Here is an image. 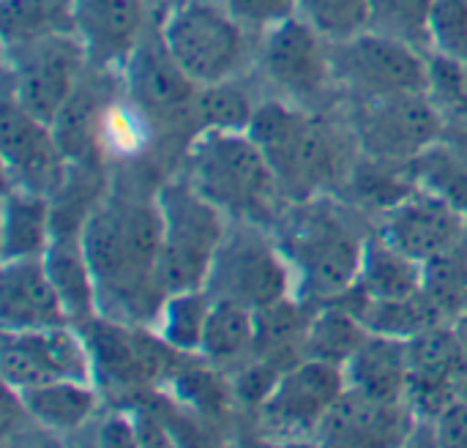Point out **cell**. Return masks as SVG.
Here are the masks:
<instances>
[{"mask_svg":"<svg viewBox=\"0 0 467 448\" xmlns=\"http://www.w3.org/2000/svg\"><path fill=\"white\" fill-rule=\"evenodd\" d=\"M79 235L99 296L109 290L126 304V312H140L150 287L164 293L159 282L164 235L159 203H120L107 197L104 203H96Z\"/></svg>","mask_w":467,"mask_h":448,"instance_id":"obj_1","label":"cell"},{"mask_svg":"<svg viewBox=\"0 0 467 448\" xmlns=\"http://www.w3.org/2000/svg\"><path fill=\"white\" fill-rule=\"evenodd\" d=\"M189 181L224 214L246 222L263 219L282 192L249 131H197L189 145Z\"/></svg>","mask_w":467,"mask_h":448,"instance_id":"obj_2","label":"cell"},{"mask_svg":"<svg viewBox=\"0 0 467 448\" xmlns=\"http://www.w3.org/2000/svg\"><path fill=\"white\" fill-rule=\"evenodd\" d=\"M364 241L337 208L304 200L282 241L296 274V296L323 307L348 293L361 271Z\"/></svg>","mask_w":467,"mask_h":448,"instance_id":"obj_3","label":"cell"},{"mask_svg":"<svg viewBox=\"0 0 467 448\" xmlns=\"http://www.w3.org/2000/svg\"><path fill=\"white\" fill-rule=\"evenodd\" d=\"M249 137L265 153L282 194L312 200L337 178L339 151L326 123L285 101H263L249 126Z\"/></svg>","mask_w":467,"mask_h":448,"instance_id":"obj_4","label":"cell"},{"mask_svg":"<svg viewBox=\"0 0 467 448\" xmlns=\"http://www.w3.org/2000/svg\"><path fill=\"white\" fill-rule=\"evenodd\" d=\"M156 203L164 224L159 257V282L164 293L205 287L227 233L224 211L200 194L189 178L164 183Z\"/></svg>","mask_w":467,"mask_h":448,"instance_id":"obj_5","label":"cell"},{"mask_svg":"<svg viewBox=\"0 0 467 448\" xmlns=\"http://www.w3.org/2000/svg\"><path fill=\"white\" fill-rule=\"evenodd\" d=\"M159 36L194 85L235 79L249 57V30L222 0H178L159 25Z\"/></svg>","mask_w":467,"mask_h":448,"instance_id":"obj_6","label":"cell"},{"mask_svg":"<svg viewBox=\"0 0 467 448\" xmlns=\"http://www.w3.org/2000/svg\"><path fill=\"white\" fill-rule=\"evenodd\" d=\"M205 290L211 298L263 309L279 298L296 296V274L282 244H271L254 224H244L241 230L224 233Z\"/></svg>","mask_w":467,"mask_h":448,"instance_id":"obj_7","label":"cell"},{"mask_svg":"<svg viewBox=\"0 0 467 448\" xmlns=\"http://www.w3.org/2000/svg\"><path fill=\"white\" fill-rule=\"evenodd\" d=\"M350 134L367 159L410 164L443 140L446 126L427 93H397L358 101L350 115Z\"/></svg>","mask_w":467,"mask_h":448,"instance_id":"obj_8","label":"cell"},{"mask_svg":"<svg viewBox=\"0 0 467 448\" xmlns=\"http://www.w3.org/2000/svg\"><path fill=\"white\" fill-rule=\"evenodd\" d=\"M334 82L356 101L424 93L430 55L380 33H361L345 44H331Z\"/></svg>","mask_w":467,"mask_h":448,"instance_id":"obj_9","label":"cell"},{"mask_svg":"<svg viewBox=\"0 0 467 448\" xmlns=\"http://www.w3.org/2000/svg\"><path fill=\"white\" fill-rule=\"evenodd\" d=\"M14 47H19V55L8 52L11 88L5 96L16 99L44 123H52L90 68L88 52L71 30L49 33Z\"/></svg>","mask_w":467,"mask_h":448,"instance_id":"obj_10","label":"cell"},{"mask_svg":"<svg viewBox=\"0 0 467 448\" xmlns=\"http://www.w3.org/2000/svg\"><path fill=\"white\" fill-rule=\"evenodd\" d=\"M0 372L5 389L16 394L55 380H96L88 339L71 323L36 331H3Z\"/></svg>","mask_w":467,"mask_h":448,"instance_id":"obj_11","label":"cell"},{"mask_svg":"<svg viewBox=\"0 0 467 448\" xmlns=\"http://www.w3.org/2000/svg\"><path fill=\"white\" fill-rule=\"evenodd\" d=\"M265 79L293 101H317L334 88L331 44L301 16H290L260 33L257 49Z\"/></svg>","mask_w":467,"mask_h":448,"instance_id":"obj_12","label":"cell"},{"mask_svg":"<svg viewBox=\"0 0 467 448\" xmlns=\"http://www.w3.org/2000/svg\"><path fill=\"white\" fill-rule=\"evenodd\" d=\"M345 389L348 380L342 367L301 359L279 375L271 397L260 408V419L282 438L315 435Z\"/></svg>","mask_w":467,"mask_h":448,"instance_id":"obj_13","label":"cell"},{"mask_svg":"<svg viewBox=\"0 0 467 448\" xmlns=\"http://www.w3.org/2000/svg\"><path fill=\"white\" fill-rule=\"evenodd\" d=\"M391 246L427 263L467 241V214L446 197L413 186L391 208L383 211L380 230Z\"/></svg>","mask_w":467,"mask_h":448,"instance_id":"obj_14","label":"cell"},{"mask_svg":"<svg viewBox=\"0 0 467 448\" xmlns=\"http://www.w3.org/2000/svg\"><path fill=\"white\" fill-rule=\"evenodd\" d=\"M3 167L8 186H22L38 194H57L68 178L71 161L63 156L52 126L30 115L16 99L5 96L3 101Z\"/></svg>","mask_w":467,"mask_h":448,"instance_id":"obj_15","label":"cell"},{"mask_svg":"<svg viewBox=\"0 0 467 448\" xmlns=\"http://www.w3.org/2000/svg\"><path fill=\"white\" fill-rule=\"evenodd\" d=\"M71 33L93 68H123L148 33V0H71Z\"/></svg>","mask_w":467,"mask_h":448,"instance_id":"obj_16","label":"cell"},{"mask_svg":"<svg viewBox=\"0 0 467 448\" xmlns=\"http://www.w3.org/2000/svg\"><path fill=\"white\" fill-rule=\"evenodd\" d=\"M123 79L126 96L145 115H192V104L200 85H194L175 63L159 30H148L137 49L129 55V60L123 63Z\"/></svg>","mask_w":467,"mask_h":448,"instance_id":"obj_17","label":"cell"},{"mask_svg":"<svg viewBox=\"0 0 467 448\" xmlns=\"http://www.w3.org/2000/svg\"><path fill=\"white\" fill-rule=\"evenodd\" d=\"M416 422L408 402H380L356 389H345L315 438L328 446H394L405 443Z\"/></svg>","mask_w":467,"mask_h":448,"instance_id":"obj_18","label":"cell"},{"mask_svg":"<svg viewBox=\"0 0 467 448\" xmlns=\"http://www.w3.org/2000/svg\"><path fill=\"white\" fill-rule=\"evenodd\" d=\"M71 323L44 257L3 260L0 326L3 331H36Z\"/></svg>","mask_w":467,"mask_h":448,"instance_id":"obj_19","label":"cell"},{"mask_svg":"<svg viewBox=\"0 0 467 448\" xmlns=\"http://www.w3.org/2000/svg\"><path fill=\"white\" fill-rule=\"evenodd\" d=\"M342 370L348 389H356L380 402H405L410 380L408 342L369 334Z\"/></svg>","mask_w":467,"mask_h":448,"instance_id":"obj_20","label":"cell"},{"mask_svg":"<svg viewBox=\"0 0 467 448\" xmlns=\"http://www.w3.org/2000/svg\"><path fill=\"white\" fill-rule=\"evenodd\" d=\"M52 238V197L8 186L3 197V260L44 257Z\"/></svg>","mask_w":467,"mask_h":448,"instance_id":"obj_21","label":"cell"},{"mask_svg":"<svg viewBox=\"0 0 467 448\" xmlns=\"http://www.w3.org/2000/svg\"><path fill=\"white\" fill-rule=\"evenodd\" d=\"M16 400L30 422H36L41 430L55 432V435H68V432L82 430L99 408L93 383H79V380L44 383V386L19 391Z\"/></svg>","mask_w":467,"mask_h":448,"instance_id":"obj_22","label":"cell"},{"mask_svg":"<svg viewBox=\"0 0 467 448\" xmlns=\"http://www.w3.org/2000/svg\"><path fill=\"white\" fill-rule=\"evenodd\" d=\"M424 263L391 246L380 233L367 235L356 287L369 301H397L421 290Z\"/></svg>","mask_w":467,"mask_h":448,"instance_id":"obj_23","label":"cell"},{"mask_svg":"<svg viewBox=\"0 0 467 448\" xmlns=\"http://www.w3.org/2000/svg\"><path fill=\"white\" fill-rule=\"evenodd\" d=\"M47 271L63 298L68 320H90L99 309V285L90 268V260L82 246V235H55L47 255Z\"/></svg>","mask_w":467,"mask_h":448,"instance_id":"obj_24","label":"cell"},{"mask_svg":"<svg viewBox=\"0 0 467 448\" xmlns=\"http://www.w3.org/2000/svg\"><path fill=\"white\" fill-rule=\"evenodd\" d=\"M197 356L211 367L241 364L249 356L254 359V309L213 298Z\"/></svg>","mask_w":467,"mask_h":448,"instance_id":"obj_25","label":"cell"},{"mask_svg":"<svg viewBox=\"0 0 467 448\" xmlns=\"http://www.w3.org/2000/svg\"><path fill=\"white\" fill-rule=\"evenodd\" d=\"M99 96L101 93L96 90V85L82 77L77 90L68 96V101L60 107V112L49 123L63 156L71 164L88 161V153L93 151V145H99V123L109 104V101H101Z\"/></svg>","mask_w":467,"mask_h":448,"instance_id":"obj_26","label":"cell"},{"mask_svg":"<svg viewBox=\"0 0 467 448\" xmlns=\"http://www.w3.org/2000/svg\"><path fill=\"white\" fill-rule=\"evenodd\" d=\"M369 331L358 315L339 304H323L315 312L306 337H304V359H317L334 367H345L353 353L367 342Z\"/></svg>","mask_w":467,"mask_h":448,"instance_id":"obj_27","label":"cell"},{"mask_svg":"<svg viewBox=\"0 0 467 448\" xmlns=\"http://www.w3.org/2000/svg\"><path fill=\"white\" fill-rule=\"evenodd\" d=\"M211 304L213 298L205 287L164 296L156 312V334L175 353H200Z\"/></svg>","mask_w":467,"mask_h":448,"instance_id":"obj_28","label":"cell"},{"mask_svg":"<svg viewBox=\"0 0 467 448\" xmlns=\"http://www.w3.org/2000/svg\"><path fill=\"white\" fill-rule=\"evenodd\" d=\"M257 104L252 101L249 90L238 85V79H224L213 85L197 88L192 118L197 131L219 129V131H249Z\"/></svg>","mask_w":467,"mask_h":448,"instance_id":"obj_29","label":"cell"},{"mask_svg":"<svg viewBox=\"0 0 467 448\" xmlns=\"http://www.w3.org/2000/svg\"><path fill=\"white\" fill-rule=\"evenodd\" d=\"M408 167L419 186L446 197L467 214V156L457 145L443 137Z\"/></svg>","mask_w":467,"mask_h":448,"instance_id":"obj_30","label":"cell"},{"mask_svg":"<svg viewBox=\"0 0 467 448\" xmlns=\"http://www.w3.org/2000/svg\"><path fill=\"white\" fill-rule=\"evenodd\" d=\"M5 44H25L71 30V0H3Z\"/></svg>","mask_w":467,"mask_h":448,"instance_id":"obj_31","label":"cell"},{"mask_svg":"<svg viewBox=\"0 0 467 448\" xmlns=\"http://www.w3.org/2000/svg\"><path fill=\"white\" fill-rule=\"evenodd\" d=\"M430 14L432 0H369V30L430 55Z\"/></svg>","mask_w":467,"mask_h":448,"instance_id":"obj_32","label":"cell"},{"mask_svg":"<svg viewBox=\"0 0 467 448\" xmlns=\"http://www.w3.org/2000/svg\"><path fill=\"white\" fill-rule=\"evenodd\" d=\"M421 290L449 323L467 309V241L424 263Z\"/></svg>","mask_w":467,"mask_h":448,"instance_id":"obj_33","label":"cell"},{"mask_svg":"<svg viewBox=\"0 0 467 448\" xmlns=\"http://www.w3.org/2000/svg\"><path fill=\"white\" fill-rule=\"evenodd\" d=\"M427 99L441 115L446 131L467 126V68L465 63L430 52L427 63Z\"/></svg>","mask_w":467,"mask_h":448,"instance_id":"obj_34","label":"cell"},{"mask_svg":"<svg viewBox=\"0 0 467 448\" xmlns=\"http://www.w3.org/2000/svg\"><path fill=\"white\" fill-rule=\"evenodd\" d=\"M296 16L328 44H345L369 30V0H298Z\"/></svg>","mask_w":467,"mask_h":448,"instance_id":"obj_35","label":"cell"},{"mask_svg":"<svg viewBox=\"0 0 467 448\" xmlns=\"http://www.w3.org/2000/svg\"><path fill=\"white\" fill-rule=\"evenodd\" d=\"M145 112L129 99V104H118L109 101L101 123H99V145H104L109 153L118 156H131L137 153L148 140V123H145Z\"/></svg>","mask_w":467,"mask_h":448,"instance_id":"obj_36","label":"cell"},{"mask_svg":"<svg viewBox=\"0 0 467 448\" xmlns=\"http://www.w3.org/2000/svg\"><path fill=\"white\" fill-rule=\"evenodd\" d=\"M432 52L467 63V0H432Z\"/></svg>","mask_w":467,"mask_h":448,"instance_id":"obj_37","label":"cell"},{"mask_svg":"<svg viewBox=\"0 0 467 448\" xmlns=\"http://www.w3.org/2000/svg\"><path fill=\"white\" fill-rule=\"evenodd\" d=\"M282 372L285 370L279 364L254 356V361L244 364L241 372L233 380L235 400L244 402V405H249V408H263V402L271 397V391H274V386H276V380H279Z\"/></svg>","mask_w":467,"mask_h":448,"instance_id":"obj_38","label":"cell"},{"mask_svg":"<svg viewBox=\"0 0 467 448\" xmlns=\"http://www.w3.org/2000/svg\"><path fill=\"white\" fill-rule=\"evenodd\" d=\"M298 0H222V5L246 27V30H268L290 16H296Z\"/></svg>","mask_w":467,"mask_h":448,"instance_id":"obj_39","label":"cell"},{"mask_svg":"<svg viewBox=\"0 0 467 448\" xmlns=\"http://www.w3.org/2000/svg\"><path fill=\"white\" fill-rule=\"evenodd\" d=\"M432 438L441 446H467V397L451 400L432 419Z\"/></svg>","mask_w":467,"mask_h":448,"instance_id":"obj_40","label":"cell"},{"mask_svg":"<svg viewBox=\"0 0 467 448\" xmlns=\"http://www.w3.org/2000/svg\"><path fill=\"white\" fill-rule=\"evenodd\" d=\"M101 443H109V446H129V443H137V427L131 419H112L101 427V435H99Z\"/></svg>","mask_w":467,"mask_h":448,"instance_id":"obj_41","label":"cell"},{"mask_svg":"<svg viewBox=\"0 0 467 448\" xmlns=\"http://www.w3.org/2000/svg\"><path fill=\"white\" fill-rule=\"evenodd\" d=\"M451 331H454V337H457V345H460L462 359H465L467 364V309H462V312L451 320Z\"/></svg>","mask_w":467,"mask_h":448,"instance_id":"obj_42","label":"cell"},{"mask_svg":"<svg viewBox=\"0 0 467 448\" xmlns=\"http://www.w3.org/2000/svg\"><path fill=\"white\" fill-rule=\"evenodd\" d=\"M465 397H467V391H465Z\"/></svg>","mask_w":467,"mask_h":448,"instance_id":"obj_43","label":"cell"},{"mask_svg":"<svg viewBox=\"0 0 467 448\" xmlns=\"http://www.w3.org/2000/svg\"><path fill=\"white\" fill-rule=\"evenodd\" d=\"M465 68H467V63H465Z\"/></svg>","mask_w":467,"mask_h":448,"instance_id":"obj_44","label":"cell"},{"mask_svg":"<svg viewBox=\"0 0 467 448\" xmlns=\"http://www.w3.org/2000/svg\"><path fill=\"white\" fill-rule=\"evenodd\" d=\"M175 3H178V0H175Z\"/></svg>","mask_w":467,"mask_h":448,"instance_id":"obj_45","label":"cell"},{"mask_svg":"<svg viewBox=\"0 0 467 448\" xmlns=\"http://www.w3.org/2000/svg\"><path fill=\"white\" fill-rule=\"evenodd\" d=\"M465 391H467V389H465Z\"/></svg>","mask_w":467,"mask_h":448,"instance_id":"obj_46","label":"cell"}]
</instances>
